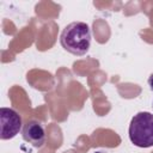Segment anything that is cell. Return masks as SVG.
<instances>
[{
    "label": "cell",
    "instance_id": "1",
    "mask_svg": "<svg viewBox=\"0 0 153 153\" xmlns=\"http://www.w3.org/2000/svg\"><path fill=\"white\" fill-rule=\"evenodd\" d=\"M60 43L65 50L73 55H85L91 45V29L86 23L73 22L61 32Z\"/></svg>",
    "mask_w": 153,
    "mask_h": 153
},
{
    "label": "cell",
    "instance_id": "2",
    "mask_svg": "<svg viewBox=\"0 0 153 153\" xmlns=\"http://www.w3.org/2000/svg\"><path fill=\"white\" fill-rule=\"evenodd\" d=\"M129 139L131 143L141 148L153 146V115L141 111L134 115L129 124Z\"/></svg>",
    "mask_w": 153,
    "mask_h": 153
},
{
    "label": "cell",
    "instance_id": "3",
    "mask_svg": "<svg viewBox=\"0 0 153 153\" xmlns=\"http://www.w3.org/2000/svg\"><path fill=\"white\" fill-rule=\"evenodd\" d=\"M22 117L11 108L0 109V139H13L22 129Z\"/></svg>",
    "mask_w": 153,
    "mask_h": 153
},
{
    "label": "cell",
    "instance_id": "4",
    "mask_svg": "<svg viewBox=\"0 0 153 153\" xmlns=\"http://www.w3.org/2000/svg\"><path fill=\"white\" fill-rule=\"evenodd\" d=\"M22 135L26 142L31 143L33 147H37V148L42 147L45 142V130L42 123L35 120L27 121L23 126Z\"/></svg>",
    "mask_w": 153,
    "mask_h": 153
},
{
    "label": "cell",
    "instance_id": "5",
    "mask_svg": "<svg viewBox=\"0 0 153 153\" xmlns=\"http://www.w3.org/2000/svg\"><path fill=\"white\" fill-rule=\"evenodd\" d=\"M148 86H149V88L153 91V73L149 75V78H148Z\"/></svg>",
    "mask_w": 153,
    "mask_h": 153
},
{
    "label": "cell",
    "instance_id": "6",
    "mask_svg": "<svg viewBox=\"0 0 153 153\" xmlns=\"http://www.w3.org/2000/svg\"><path fill=\"white\" fill-rule=\"evenodd\" d=\"M94 153H106V152H103V151H97V152H94Z\"/></svg>",
    "mask_w": 153,
    "mask_h": 153
}]
</instances>
